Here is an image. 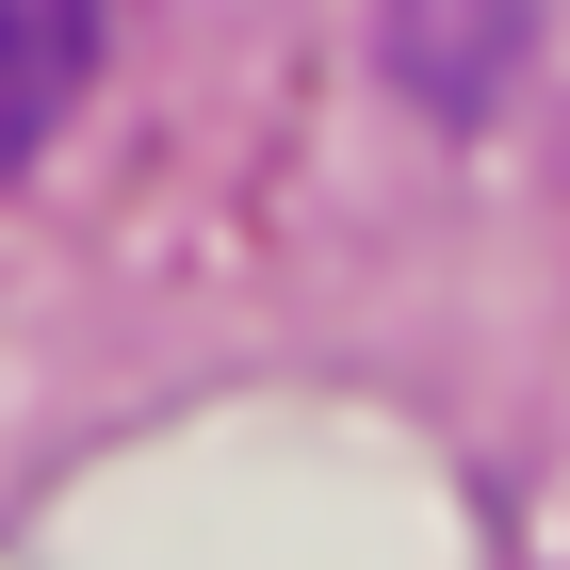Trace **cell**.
Segmentation results:
<instances>
[{
  "label": "cell",
  "mask_w": 570,
  "mask_h": 570,
  "mask_svg": "<svg viewBox=\"0 0 570 570\" xmlns=\"http://www.w3.org/2000/svg\"><path fill=\"white\" fill-rule=\"evenodd\" d=\"M82 82H98V0H0V179L66 131Z\"/></svg>",
  "instance_id": "obj_1"
}]
</instances>
